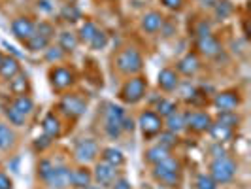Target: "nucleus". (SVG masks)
Wrapping results in <instances>:
<instances>
[{"label":"nucleus","instance_id":"23","mask_svg":"<svg viewBox=\"0 0 251 189\" xmlns=\"http://www.w3.org/2000/svg\"><path fill=\"white\" fill-rule=\"evenodd\" d=\"M77 44H79V38L75 36L74 32L70 30H64L59 36V48L64 51V53H72V51L77 50Z\"/></svg>","mask_w":251,"mask_h":189},{"label":"nucleus","instance_id":"35","mask_svg":"<svg viewBox=\"0 0 251 189\" xmlns=\"http://www.w3.org/2000/svg\"><path fill=\"white\" fill-rule=\"evenodd\" d=\"M6 117L10 119L12 125H17V127L25 125V121H26V115H23L21 112H17L13 106H8V108H6Z\"/></svg>","mask_w":251,"mask_h":189},{"label":"nucleus","instance_id":"3","mask_svg":"<svg viewBox=\"0 0 251 189\" xmlns=\"http://www.w3.org/2000/svg\"><path fill=\"white\" fill-rule=\"evenodd\" d=\"M142 66H144L142 55L134 48H126V50H123L115 57V68L121 74H126V76L138 74L140 70H142Z\"/></svg>","mask_w":251,"mask_h":189},{"label":"nucleus","instance_id":"8","mask_svg":"<svg viewBox=\"0 0 251 189\" xmlns=\"http://www.w3.org/2000/svg\"><path fill=\"white\" fill-rule=\"evenodd\" d=\"M74 155L79 163H91L99 155V144L93 138H81L74 148Z\"/></svg>","mask_w":251,"mask_h":189},{"label":"nucleus","instance_id":"4","mask_svg":"<svg viewBox=\"0 0 251 189\" xmlns=\"http://www.w3.org/2000/svg\"><path fill=\"white\" fill-rule=\"evenodd\" d=\"M146 89H148V81L142 76H134L126 81L125 85L119 91V99L125 104H136L146 97Z\"/></svg>","mask_w":251,"mask_h":189},{"label":"nucleus","instance_id":"30","mask_svg":"<svg viewBox=\"0 0 251 189\" xmlns=\"http://www.w3.org/2000/svg\"><path fill=\"white\" fill-rule=\"evenodd\" d=\"M61 17H63L64 21H68V23H75V21L81 19V12H79V8L75 4L68 2L63 10H61Z\"/></svg>","mask_w":251,"mask_h":189},{"label":"nucleus","instance_id":"31","mask_svg":"<svg viewBox=\"0 0 251 189\" xmlns=\"http://www.w3.org/2000/svg\"><path fill=\"white\" fill-rule=\"evenodd\" d=\"M10 81H12V83H10V89H12L15 95H25V91L28 89V80H26L25 74L19 72L17 76H13Z\"/></svg>","mask_w":251,"mask_h":189},{"label":"nucleus","instance_id":"36","mask_svg":"<svg viewBox=\"0 0 251 189\" xmlns=\"http://www.w3.org/2000/svg\"><path fill=\"white\" fill-rule=\"evenodd\" d=\"M219 123H223L226 127H234L240 121V117L234 112H219V117H217Z\"/></svg>","mask_w":251,"mask_h":189},{"label":"nucleus","instance_id":"6","mask_svg":"<svg viewBox=\"0 0 251 189\" xmlns=\"http://www.w3.org/2000/svg\"><path fill=\"white\" fill-rule=\"evenodd\" d=\"M123 119H125V110L117 104H108V110H106V135L110 138H117L123 131Z\"/></svg>","mask_w":251,"mask_h":189},{"label":"nucleus","instance_id":"14","mask_svg":"<svg viewBox=\"0 0 251 189\" xmlns=\"http://www.w3.org/2000/svg\"><path fill=\"white\" fill-rule=\"evenodd\" d=\"M34 30H36V25L28 17H17V19L12 21L13 36L17 38V40H21V42H26L28 38L34 34Z\"/></svg>","mask_w":251,"mask_h":189},{"label":"nucleus","instance_id":"46","mask_svg":"<svg viewBox=\"0 0 251 189\" xmlns=\"http://www.w3.org/2000/svg\"><path fill=\"white\" fill-rule=\"evenodd\" d=\"M123 131H126V133H132L134 131V121L130 117H126V115L125 119H123Z\"/></svg>","mask_w":251,"mask_h":189},{"label":"nucleus","instance_id":"18","mask_svg":"<svg viewBox=\"0 0 251 189\" xmlns=\"http://www.w3.org/2000/svg\"><path fill=\"white\" fill-rule=\"evenodd\" d=\"M163 23H164V19L159 12H150L142 17V28H144L146 32H150V34H155L157 30H161V28H163Z\"/></svg>","mask_w":251,"mask_h":189},{"label":"nucleus","instance_id":"13","mask_svg":"<svg viewBox=\"0 0 251 189\" xmlns=\"http://www.w3.org/2000/svg\"><path fill=\"white\" fill-rule=\"evenodd\" d=\"M240 104V97L236 91H223L219 95H215L214 106L219 112H234Z\"/></svg>","mask_w":251,"mask_h":189},{"label":"nucleus","instance_id":"11","mask_svg":"<svg viewBox=\"0 0 251 189\" xmlns=\"http://www.w3.org/2000/svg\"><path fill=\"white\" fill-rule=\"evenodd\" d=\"M212 123H214V119L206 112H189L185 115V125L195 133H206Z\"/></svg>","mask_w":251,"mask_h":189},{"label":"nucleus","instance_id":"25","mask_svg":"<svg viewBox=\"0 0 251 189\" xmlns=\"http://www.w3.org/2000/svg\"><path fill=\"white\" fill-rule=\"evenodd\" d=\"M102 161H106L108 164L119 168L121 164L125 163V155H123V151L117 150V148H106V150L102 151Z\"/></svg>","mask_w":251,"mask_h":189},{"label":"nucleus","instance_id":"24","mask_svg":"<svg viewBox=\"0 0 251 189\" xmlns=\"http://www.w3.org/2000/svg\"><path fill=\"white\" fill-rule=\"evenodd\" d=\"M166 127H168V131L174 133V135L185 131V129H187V125H185V115L179 113L177 110L174 113H170V115L166 117Z\"/></svg>","mask_w":251,"mask_h":189},{"label":"nucleus","instance_id":"27","mask_svg":"<svg viewBox=\"0 0 251 189\" xmlns=\"http://www.w3.org/2000/svg\"><path fill=\"white\" fill-rule=\"evenodd\" d=\"M168 155H170V150L161 146V144H157V146H153V148H150V150L146 151V161L151 164H157L159 161L166 159Z\"/></svg>","mask_w":251,"mask_h":189},{"label":"nucleus","instance_id":"42","mask_svg":"<svg viewBox=\"0 0 251 189\" xmlns=\"http://www.w3.org/2000/svg\"><path fill=\"white\" fill-rule=\"evenodd\" d=\"M0 189H13V182L6 172L0 170Z\"/></svg>","mask_w":251,"mask_h":189},{"label":"nucleus","instance_id":"20","mask_svg":"<svg viewBox=\"0 0 251 189\" xmlns=\"http://www.w3.org/2000/svg\"><path fill=\"white\" fill-rule=\"evenodd\" d=\"M91 180H93V174H91V170H87L85 166H79V168H75V170L70 172V184L74 188L85 189L91 184Z\"/></svg>","mask_w":251,"mask_h":189},{"label":"nucleus","instance_id":"16","mask_svg":"<svg viewBox=\"0 0 251 189\" xmlns=\"http://www.w3.org/2000/svg\"><path fill=\"white\" fill-rule=\"evenodd\" d=\"M199 68H201V59L197 53H187L183 59L177 61V72H181L183 76L197 74Z\"/></svg>","mask_w":251,"mask_h":189},{"label":"nucleus","instance_id":"34","mask_svg":"<svg viewBox=\"0 0 251 189\" xmlns=\"http://www.w3.org/2000/svg\"><path fill=\"white\" fill-rule=\"evenodd\" d=\"M106 46H108V34L99 28V32L95 34V38L89 42V48H91V50H95V51H100V50H104Z\"/></svg>","mask_w":251,"mask_h":189},{"label":"nucleus","instance_id":"50","mask_svg":"<svg viewBox=\"0 0 251 189\" xmlns=\"http://www.w3.org/2000/svg\"><path fill=\"white\" fill-rule=\"evenodd\" d=\"M2 59H4V55H2V53H0V64H2Z\"/></svg>","mask_w":251,"mask_h":189},{"label":"nucleus","instance_id":"7","mask_svg":"<svg viewBox=\"0 0 251 189\" xmlns=\"http://www.w3.org/2000/svg\"><path fill=\"white\" fill-rule=\"evenodd\" d=\"M138 125H140V129H142V135H144L146 138H151V136H155V135L161 133V129H163V117H161L159 113L148 110V112L140 113Z\"/></svg>","mask_w":251,"mask_h":189},{"label":"nucleus","instance_id":"21","mask_svg":"<svg viewBox=\"0 0 251 189\" xmlns=\"http://www.w3.org/2000/svg\"><path fill=\"white\" fill-rule=\"evenodd\" d=\"M208 131H210V135L214 136V140H217L219 144H221V142H226V140H230L232 138V135H234L232 127H226V125H223V123H219V121L212 123Z\"/></svg>","mask_w":251,"mask_h":189},{"label":"nucleus","instance_id":"32","mask_svg":"<svg viewBox=\"0 0 251 189\" xmlns=\"http://www.w3.org/2000/svg\"><path fill=\"white\" fill-rule=\"evenodd\" d=\"M99 32V27L95 25L93 21H85L83 25H81V28H79V40L81 42H85V44H89L93 38H95V34Z\"/></svg>","mask_w":251,"mask_h":189},{"label":"nucleus","instance_id":"9","mask_svg":"<svg viewBox=\"0 0 251 189\" xmlns=\"http://www.w3.org/2000/svg\"><path fill=\"white\" fill-rule=\"evenodd\" d=\"M59 108L70 117H79L87 110V102L83 101L79 95H64L59 102Z\"/></svg>","mask_w":251,"mask_h":189},{"label":"nucleus","instance_id":"40","mask_svg":"<svg viewBox=\"0 0 251 189\" xmlns=\"http://www.w3.org/2000/svg\"><path fill=\"white\" fill-rule=\"evenodd\" d=\"M197 95H199V91L193 87V85H189V83H185V85L181 87V97H183V101L193 102L197 99Z\"/></svg>","mask_w":251,"mask_h":189},{"label":"nucleus","instance_id":"37","mask_svg":"<svg viewBox=\"0 0 251 189\" xmlns=\"http://www.w3.org/2000/svg\"><path fill=\"white\" fill-rule=\"evenodd\" d=\"M197 189H217V184L210 174H201L197 178Z\"/></svg>","mask_w":251,"mask_h":189},{"label":"nucleus","instance_id":"39","mask_svg":"<svg viewBox=\"0 0 251 189\" xmlns=\"http://www.w3.org/2000/svg\"><path fill=\"white\" fill-rule=\"evenodd\" d=\"M177 142V135H174V133H170V131H166V133H161V146H164V148H172V146H176Z\"/></svg>","mask_w":251,"mask_h":189},{"label":"nucleus","instance_id":"22","mask_svg":"<svg viewBox=\"0 0 251 189\" xmlns=\"http://www.w3.org/2000/svg\"><path fill=\"white\" fill-rule=\"evenodd\" d=\"M21 72L19 68V63L15 57H4L2 59V64H0V76L6 78V80H12L13 76H17Z\"/></svg>","mask_w":251,"mask_h":189},{"label":"nucleus","instance_id":"33","mask_svg":"<svg viewBox=\"0 0 251 189\" xmlns=\"http://www.w3.org/2000/svg\"><path fill=\"white\" fill-rule=\"evenodd\" d=\"M177 110L176 102L174 101H168V99H161V101L157 102V112L161 117H168L170 113H174Z\"/></svg>","mask_w":251,"mask_h":189},{"label":"nucleus","instance_id":"49","mask_svg":"<svg viewBox=\"0 0 251 189\" xmlns=\"http://www.w3.org/2000/svg\"><path fill=\"white\" fill-rule=\"evenodd\" d=\"M85 189H102V188H100V186H91V184H89V186Z\"/></svg>","mask_w":251,"mask_h":189},{"label":"nucleus","instance_id":"47","mask_svg":"<svg viewBox=\"0 0 251 189\" xmlns=\"http://www.w3.org/2000/svg\"><path fill=\"white\" fill-rule=\"evenodd\" d=\"M38 6H40L42 10H46V12H51V10H53L50 6V0H38Z\"/></svg>","mask_w":251,"mask_h":189},{"label":"nucleus","instance_id":"41","mask_svg":"<svg viewBox=\"0 0 251 189\" xmlns=\"http://www.w3.org/2000/svg\"><path fill=\"white\" fill-rule=\"evenodd\" d=\"M63 55H64V51L61 50V48H50L48 53H46V59L51 61V63H55V61H61Z\"/></svg>","mask_w":251,"mask_h":189},{"label":"nucleus","instance_id":"28","mask_svg":"<svg viewBox=\"0 0 251 189\" xmlns=\"http://www.w3.org/2000/svg\"><path fill=\"white\" fill-rule=\"evenodd\" d=\"M15 144V133L12 127L0 123V150H10Z\"/></svg>","mask_w":251,"mask_h":189},{"label":"nucleus","instance_id":"5","mask_svg":"<svg viewBox=\"0 0 251 189\" xmlns=\"http://www.w3.org/2000/svg\"><path fill=\"white\" fill-rule=\"evenodd\" d=\"M236 174V163L228 157H217L210 164V176L215 180V184H228Z\"/></svg>","mask_w":251,"mask_h":189},{"label":"nucleus","instance_id":"45","mask_svg":"<svg viewBox=\"0 0 251 189\" xmlns=\"http://www.w3.org/2000/svg\"><path fill=\"white\" fill-rule=\"evenodd\" d=\"M112 189H130V184L125 178H119V180H115L112 184Z\"/></svg>","mask_w":251,"mask_h":189},{"label":"nucleus","instance_id":"43","mask_svg":"<svg viewBox=\"0 0 251 189\" xmlns=\"http://www.w3.org/2000/svg\"><path fill=\"white\" fill-rule=\"evenodd\" d=\"M163 2V6L164 8H168V10H179L181 6H183V0H161Z\"/></svg>","mask_w":251,"mask_h":189},{"label":"nucleus","instance_id":"26","mask_svg":"<svg viewBox=\"0 0 251 189\" xmlns=\"http://www.w3.org/2000/svg\"><path fill=\"white\" fill-rule=\"evenodd\" d=\"M50 42L51 40L48 36H44L42 32L34 30V34L28 38L25 44H26V48H28V51H42L50 46Z\"/></svg>","mask_w":251,"mask_h":189},{"label":"nucleus","instance_id":"10","mask_svg":"<svg viewBox=\"0 0 251 189\" xmlns=\"http://www.w3.org/2000/svg\"><path fill=\"white\" fill-rule=\"evenodd\" d=\"M93 178L97 180V184L100 188H112V184L117 180V168L112 166V164H108L106 161H100L95 166Z\"/></svg>","mask_w":251,"mask_h":189},{"label":"nucleus","instance_id":"2","mask_svg":"<svg viewBox=\"0 0 251 189\" xmlns=\"http://www.w3.org/2000/svg\"><path fill=\"white\" fill-rule=\"evenodd\" d=\"M153 176L159 180L161 184L168 186V188H177L179 180H181V166L174 157H166L157 164H153Z\"/></svg>","mask_w":251,"mask_h":189},{"label":"nucleus","instance_id":"48","mask_svg":"<svg viewBox=\"0 0 251 189\" xmlns=\"http://www.w3.org/2000/svg\"><path fill=\"white\" fill-rule=\"evenodd\" d=\"M4 48H8V50H10V51H12V53H13V55H15V57H21V53H19V51L15 50L13 46H10L8 42H4Z\"/></svg>","mask_w":251,"mask_h":189},{"label":"nucleus","instance_id":"29","mask_svg":"<svg viewBox=\"0 0 251 189\" xmlns=\"http://www.w3.org/2000/svg\"><path fill=\"white\" fill-rule=\"evenodd\" d=\"M12 106L17 112L23 113V115H28V113L34 110V102H32V99H30L28 95H19V97L12 102Z\"/></svg>","mask_w":251,"mask_h":189},{"label":"nucleus","instance_id":"12","mask_svg":"<svg viewBox=\"0 0 251 189\" xmlns=\"http://www.w3.org/2000/svg\"><path fill=\"white\" fill-rule=\"evenodd\" d=\"M50 80L53 87L63 91V89H68L74 83V72L64 68V66H57V68H53L50 72Z\"/></svg>","mask_w":251,"mask_h":189},{"label":"nucleus","instance_id":"19","mask_svg":"<svg viewBox=\"0 0 251 189\" xmlns=\"http://www.w3.org/2000/svg\"><path fill=\"white\" fill-rule=\"evenodd\" d=\"M42 131H44V135L48 138H57L61 135V121H59V117H55V113H48L44 117V121H42Z\"/></svg>","mask_w":251,"mask_h":189},{"label":"nucleus","instance_id":"17","mask_svg":"<svg viewBox=\"0 0 251 189\" xmlns=\"http://www.w3.org/2000/svg\"><path fill=\"white\" fill-rule=\"evenodd\" d=\"M159 87L163 91H174V89L179 85V78H177V72L172 70V68H163L159 72V80H157Z\"/></svg>","mask_w":251,"mask_h":189},{"label":"nucleus","instance_id":"51","mask_svg":"<svg viewBox=\"0 0 251 189\" xmlns=\"http://www.w3.org/2000/svg\"><path fill=\"white\" fill-rule=\"evenodd\" d=\"M68 2H75V0H68Z\"/></svg>","mask_w":251,"mask_h":189},{"label":"nucleus","instance_id":"44","mask_svg":"<svg viewBox=\"0 0 251 189\" xmlns=\"http://www.w3.org/2000/svg\"><path fill=\"white\" fill-rule=\"evenodd\" d=\"M50 144H51V138H48V136L44 135L42 138H36V142H34V148H36V150H46Z\"/></svg>","mask_w":251,"mask_h":189},{"label":"nucleus","instance_id":"1","mask_svg":"<svg viewBox=\"0 0 251 189\" xmlns=\"http://www.w3.org/2000/svg\"><path fill=\"white\" fill-rule=\"evenodd\" d=\"M70 168L64 164H55L50 159H44L38 166L40 178L53 189H64L70 186Z\"/></svg>","mask_w":251,"mask_h":189},{"label":"nucleus","instance_id":"15","mask_svg":"<svg viewBox=\"0 0 251 189\" xmlns=\"http://www.w3.org/2000/svg\"><path fill=\"white\" fill-rule=\"evenodd\" d=\"M197 50L201 51L202 55L206 57H215L221 53V44L217 42V38L212 34H206V36L197 38Z\"/></svg>","mask_w":251,"mask_h":189},{"label":"nucleus","instance_id":"38","mask_svg":"<svg viewBox=\"0 0 251 189\" xmlns=\"http://www.w3.org/2000/svg\"><path fill=\"white\" fill-rule=\"evenodd\" d=\"M230 12H232V6H230V2H226V0H221V2H217V6H215V15H217V17L225 19L226 15H230Z\"/></svg>","mask_w":251,"mask_h":189}]
</instances>
